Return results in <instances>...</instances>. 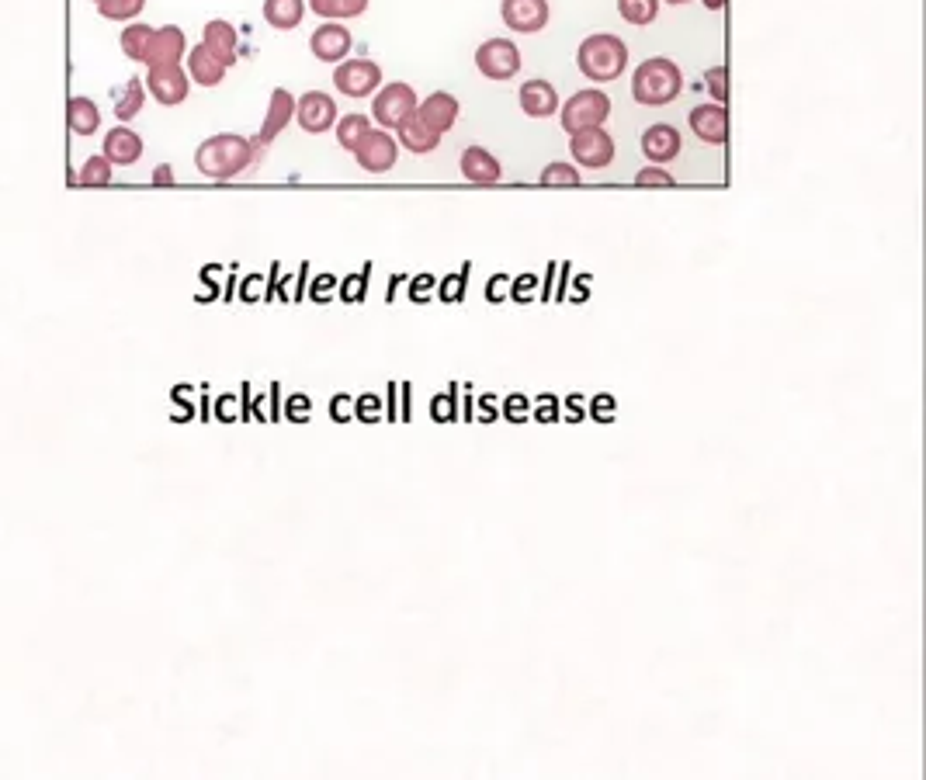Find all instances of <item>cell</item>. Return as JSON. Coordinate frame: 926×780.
I'll return each mask as SVG.
<instances>
[{"instance_id":"13","label":"cell","mask_w":926,"mask_h":780,"mask_svg":"<svg viewBox=\"0 0 926 780\" xmlns=\"http://www.w3.org/2000/svg\"><path fill=\"white\" fill-rule=\"evenodd\" d=\"M184 52H188L184 32L177 25H164V28H153L150 46L143 52V63L146 66H177Z\"/></svg>"},{"instance_id":"51","label":"cell","mask_w":926,"mask_h":780,"mask_svg":"<svg viewBox=\"0 0 926 780\" xmlns=\"http://www.w3.org/2000/svg\"><path fill=\"white\" fill-rule=\"evenodd\" d=\"M333 285H337L333 274H320V278L313 281V299H327V295L333 292Z\"/></svg>"},{"instance_id":"38","label":"cell","mask_w":926,"mask_h":780,"mask_svg":"<svg viewBox=\"0 0 926 780\" xmlns=\"http://www.w3.org/2000/svg\"><path fill=\"white\" fill-rule=\"evenodd\" d=\"M725 80H729V70H725V66H711V70H705V84H708V94L715 98V104H722L725 98H729Z\"/></svg>"},{"instance_id":"46","label":"cell","mask_w":926,"mask_h":780,"mask_svg":"<svg viewBox=\"0 0 926 780\" xmlns=\"http://www.w3.org/2000/svg\"><path fill=\"white\" fill-rule=\"evenodd\" d=\"M462 295H465V274H451V278L441 285V299L444 302H458Z\"/></svg>"},{"instance_id":"48","label":"cell","mask_w":926,"mask_h":780,"mask_svg":"<svg viewBox=\"0 0 926 780\" xmlns=\"http://www.w3.org/2000/svg\"><path fill=\"white\" fill-rule=\"evenodd\" d=\"M583 416H587V399H583V396H569L566 399V420L569 423H580Z\"/></svg>"},{"instance_id":"1","label":"cell","mask_w":926,"mask_h":780,"mask_svg":"<svg viewBox=\"0 0 926 780\" xmlns=\"http://www.w3.org/2000/svg\"><path fill=\"white\" fill-rule=\"evenodd\" d=\"M257 153L261 150L254 146V139H243L236 132H219V136L205 139L195 150V167L198 174L212 177V181H233L247 167H254Z\"/></svg>"},{"instance_id":"50","label":"cell","mask_w":926,"mask_h":780,"mask_svg":"<svg viewBox=\"0 0 926 780\" xmlns=\"http://www.w3.org/2000/svg\"><path fill=\"white\" fill-rule=\"evenodd\" d=\"M431 288H434V278H431V274H420V278L413 281L410 295H413V299H417V302H424L427 295H431Z\"/></svg>"},{"instance_id":"10","label":"cell","mask_w":926,"mask_h":780,"mask_svg":"<svg viewBox=\"0 0 926 780\" xmlns=\"http://www.w3.org/2000/svg\"><path fill=\"white\" fill-rule=\"evenodd\" d=\"M295 118H299V125L309 132V136H323V132H330L333 125H337V101L330 98V94L323 91H309L302 94L299 101H295Z\"/></svg>"},{"instance_id":"24","label":"cell","mask_w":926,"mask_h":780,"mask_svg":"<svg viewBox=\"0 0 926 780\" xmlns=\"http://www.w3.org/2000/svg\"><path fill=\"white\" fill-rule=\"evenodd\" d=\"M396 132H399L396 143L403 146V150H410V153H434L437 146H441V136H437L434 129H427V125L420 122L417 115L406 118V122L399 125Z\"/></svg>"},{"instance_id":"7","label":"cell","mask_w":926,"mask_h":780,"mask_svg":"<svg viewBox=\"0 0 926 780\" xmlns=\"http://www.w3.org/2000/svg\"><path fill=\"white\" fill-rule=\"evenodd\" d=\"M569 153H573V160L580 163V167L604 170V167H611V160H614V139L604 132V125H600V129L569 132Z\"/></svg>"},{"instance_id":"54","label":"cell","mask_w":926,"mask_h":780,"mask_svg":"<svg viewBox=\"0 0 926 780\" xmlns=\"http://www.w3.org/2000/svg\"><path fill=\"white\" fill-rule=\"evenodd\" d=\"M701 4H705L708 11H722V7H725V0H701Z\"/></svg>"},{"instance_id":"42","label":"cell","mask_w":926,"mask_h":780,"mask_svg":"<svg viewBox=\"0 0 926 780\" xmlns=\"http://www.w3.org/2000/svg\"><path fill=\"white\" fill-rule=\"evenodd\" d=\"M635 184L639 188H673V174H666L663 167H642L635 174Z\"/></svg>"},{"instance_id":"47","label":"cell","mask_w":926,"mask_h":780,"mask_svg":"<svg viewBox=\"0 0 926 780\" xmlns=\"http://www.w3.org/2000/svg\"><path fill=\"white\" fill-rule=\"evenodd\" d=\"M507 295H510V278H507V274H493L490 288H486V299H490V302H503Z\"/></svg>"},{"instance_id":"56","label":"cell","mask_w":926,"mask_h":780,"mask_svg":"<svg viewBox=\"0 0 926 780\" xmlns=\"http://www.w3.org/2000/svg\"><path fill=\"white\" fill-rule=\"evenodd\" d=\"M94 4H98V0H94Z\"/></svg>"},{"instance_id":"4","label":"cell","mask_w":926,"mask_h":780,"mask_svg":"<svg viewBox=\"0 0 926 780\" xmlns=\"http://www.w3.org/2000/svg\"><path fill=\"white\" fill-rule=\"evenodd\" d=\"M611 118V98L604 91H576L566 104H559V122L566 132L600 129Z\"/></svg>"},{"instance_id":"22","label":"cell","mask_w":926,"mask_h":780,"mask_svg":"<svg viewBox=\"0 0 926 780\" xmlns=\"http://www.w3.org/2000/svg\"><path fill=\"white\" fill-rule=\"evenodd\" d=\"M202 46L212 52V56L219 59L222 66H233L236 63V28L229 25V21H222V18H216V21H209L205 25V32H202Z\"/></svg>"},{"instance_id":"30","label":"cell","mask_w":926,"mask_h":780,"mask_svg":"<svg viewBox=\"0 0 926 780\" xmlns=\"http://www.w3.org/2000/svg\"><path fill=\"white\" fill-rule=\"evenodd\" d=\"M618 11H621V18H625L628 25L646 28V25H653V21H656L659 0H618Z\"/></svg>"},{"instance_id":"25","label":"cell","mask_w":926,"mask_h":780,"mask_svg":"<svg viewBox=\"0 0 926 780\" xmlns=\"http://www.w3.org/2000/svg\"><path fill=\"white\" fill-rule=\"evenodd\" d=\"M306 18V0H264V21L278 32H292Z\"/></svg>"},{"instance_id":"3","label":"cell","mask_w":926,"mask_h":780,"mask_svg":"<svg viewBox=\"0 0 926 780\" xmlns=\"http://www.w3.org/2000/svg\"><path fill=\"white\" fill-rule=\"evenodd\" d=\"M576 63H580V73L590 80V84H611L625 73L628 66V46L618 39V35H590V39L580 42V52H576Z\"/></svg>"},{"instance_id":"53","label":"cell","mask_w":926,"mask_h":780,"mask_svg":"<svg viewBox=\"0 0 926 780\" xmlns=\"http://www.w3.org/2000/svg\"><path fill=\"white\" fill-rule=\"evenodd\" d=\"M174 181V170L170 167H157V174H153V184H170Z\"/></svg>"},{"instance_id":"34","label":"cell","mask_w":926,"mask_h":780,"mask_svg":"<svg viewBox=\"0 0 926 780\" xmlns=\"http://www.w3.org/2000/svg\"><path fill=\"white\" fill-rule=\"evenodd\" d=\"M146 7V0H98L101 18L108 21H132Z\"/></svg>"},{"instance_id":"28","label":"cell","mask_w":926,"mask_h":780,"mask_svg":"<svg viewBox=\"0 0 926 780\" xmlns=\"http://www.w3.org/2000/svg\"><path fill=\"white\" fill-rule=\"evenodd\" d=\"M309 7L327 21H347L361 18L368 11V0H309Z\"/></svg>"},{"instance_id":"11","label":"cell","mask_w":926,"mask_h":780,"mask_svg":"<svg viewBox=\"0 0 926 780\" xmlns=\"http://www.w3.org/2000/svg\"><path fill=\"white\" fill-rule=\"evenodd\" d=\"M548 0H503L500 4V18L503 25L510 28V32H521V35H531V32H542L548 25Z\"/></svg>"},{"instance_id":"37","label":"cell","mask_w":926,"mask_h":780,"mask_svg":"<svg viewBox=\"0 0 926 780\" xmlns=\"http://www.w3.org/2000/svg\"><path fill=\"white\" fill-rule=\"evenodd\" d=\"M354 420H361V423H379V420H382V403H379V396L365 392V396L354 399Z\"/></svg>"},{"instance_id":"35","label":"cell","mask_w":926,"mask_h":780,"mask_svg":"<svg viewBox=\"0 0 926 780\" xmlns=\"http://www.w3.org/2000/svg\"><path fill=\"white\" fill-rule=\"evenodd\" d=\"M503 420H510V423H528L531 420V399L528 396H521V392H514V396H507L503 399Z\"/></svg>"},{"instance_id":"36","label":"cell","mask_w":926,"mask_h":780,"mask_svg":"<svg viewBox=\"0 0 926 780\" xmlns=\"http://www.w3.org/2000/svg\"><path fill=\"white\" fill-rule=\"evenodd\" d=\"M285 416L292 423H309V420H313V399H309L306 392H295V396H288Z\"/></svg>"},{"instance_id":"39","label":"cell","mask_w":926,"mask_h":780,"mask_svg":"<svg viewBox=\"0 0 926 780\" xmlns=\"http://www.w3.org/2000/svg\"><path fill=\"white\" fill-rule=\"evenodd\" d=\"M590 416H594L597 423H614V416H618V403H614L611 392H600V396L590 399Z\"/></svg>"},{"instance_id":"16","label":"cell","mask_w":926,"mask_h":780,"mask_svg":"<svg viewBox=\"0 0 926 780\" xmlns=\"http://www.w3.org/2000/svg\"><path fill=\"white\" fill-rule=\"evenodd\" d=\"M691 129L701 143L722 146L729 139V111H725V104H698L691 111Z\"/></svg>"},{"instance_id":"21","label":"cell","mask_w":926,"mask_h":780,"mask_svg":"<svg viewBox=\"0 0 926 780\" xmlns=\"http://www.w3.org/2000/svg\"><path fill=\"white\" fill-rule=\"evenodd\" d=\"M462 174H465V181H472V184H496L503 177V167L490 150L469 146V150L462 153Z\"/></svg>"},{"instance_id":"33","label":"cell","mask_w":926,"mask_h":780,"mask_svg":"<svg viewBox=\"0 0 926 780\" xmlns=\"http://www.w3.org/2000/svg\"><path fill=\"white\" fill-rule=\"evenodd\" d=\"M77 184H84V188H105V184H111V163L105 156H91L84 163V170L77 174Z\"/></svg>"},{"instance_id":"19","label":"cell","mask_w":926,"mask_h":780,"mask_svg":"<svg viewBox=\"0 0 926 780\" xmlns=\"http://www.w3.org/2000/svg\"><path fill=\"white\" fill-rule=\"evenodd\" d=\"M517 101H521V111L528 118H552V115H559V91H555L548 80H528V84H521V94H517Z\"/></svg>"},{"instance_id":"5","label":"cell","mask_w":926,"mask_h":780,"mask_svg":"<svg viewBox=\"0 0 926 780\" xmlns=\"http://www.w3.org/2000/svg\"><path fill=\"white\" fill-rule=\"evenodd\" d=\"M417 94H413L410 84H382L379 91H375V101H372V115L375 122L382 125V129H399V125L406 122V118L417 115Z\"/></svg>"},{"instance_id":"14","label":"cell","mask_w":926,"mask_h":780,"mask_svg":"<svg viewBox=\"0 0 926 780\" xmlns=\"http://www.w3.org/2000/svg\"><path fill=\"white\" fill-rule=\"evenodd\" d=\"M351 32H347L340 21H327V25H320L313 32V39H309V52H313L320 63H344V56H351Z\"/></svg>"},{"instance_id":"52","label":"cell","mask_w":926,"mask_h":780,"mask_svg":"<svg viewBox=\"0 0 926 780\" xmlns=\"http://www.w3.org/2000/svg\"><path fill=\"white\" fill-rule=\"evenodd\" d=\"M233 413H236L233 399H219V420H233Z\"/></svg>"},{"instance_id":"41","label":"cell","mask_w":926,"mask_h":780,"mask_svg":"<svg viewBox=\"0 0 926 780\" xmlns=\"http://www.w3.org/2000/svg\"><path fill=\"white\" fill-rule=\"evenodd\" d=\"M368 292V267L361 274H351V278H344V285H340V299L344 302H361Z\"/></svg>"},{"instance_id":"45","label":"cell","mask_w":926,"mask_h":780,"mask_svg":"<svg viewBox=\"0 0 926 780\" xmlns=\"http://www.w3.org/2000/svg\"><path fill=\"white\" fill-rule=\"evenodd\" d=\"M535 288H538L535 274H521V278L510 285V299H514V302H528L531 295H535Z\"/></svg>"},{"instance_id":"40","label":"cell","mask_w":926,"mask_h":780,"mask_svg":"<svg viewBox=\"0 0 926 780\" xmlns=\"http://www.w3.org/2000/svg\"><path fill=\"white\" fill-rule=\"evenodd\" d=\"M455 413H458L455 392H444V396H434V399H431V416H434V423H451V420H455Z\"/></svg>"},{"instance_id":"55","label":"cell","mask_w":926,"mask_h":780,"mask_svg":"<svg viewBox=\"0 0 926 780\" xmlns=\"http://www.w3.org/2000/svg\"><path fill=\"white\" fill-rule=\"evenodd\" d=\"M666 4H673V7H677V4H691V0H666Z\"/></svg>"},{"instance_id":"18","label":"cell","mask_w":926,"mask_h":780,"mask_svg":"<svg viewBox=\"0 0 926 780\" xmlns=\"http://www.w3.org/2000/svg\"><path fill=\"white\" fill-rule=\"evenodd\" d=\"M417 118L427 125V129H434L437 136H444V132L458 122V101L451 98L448 91H434L417 104Z\"/></svg>"},{"instance_id":"29","label":"cell","mask_w":926,"mask_h":780,"mask_svg":"<svg viewBox=\"0 0 926 780\" xmlns=\"http://www.w3.org/2000/svg\"><path fill=\"white\" fill-rule=\"evenodd\" d=\"M143 101H146V84L139 77H132L129 84L122 87V94L115 98V115L118 122H132V118L143 111Z\"/></svg>"},{"instance_id":"23","label":"cell","mask_w":926,"mask_h":780,"mask_svg":"<svg viewBox=\"0 0 926 780\" xmlns=\"http://www.w3.org/2000/svg\"><path fill=\"white\" fill-rule=\"evenodd\" d=\"M184 56H188V77L195 80V84H202V87H219L222 84L226 66H222L219 59L202 46V42H198L191 52H184Z\"/></svg>"},{"instance_id":"31","label":"cell","mask_w":926,"mask_h":780,"mask_svg":"<svg viewBox=\"0 0 926 780\" xmlns=\"http://www.w3.org/2000/svg\"><path fill=\"white\" fill-rule=\"evenodd\" d=\"M538 184H542V188H576V184H580V167H569V163L555 160L542 170Z\"/></svg>"},{"instance_id":"27","label":"cell","mask_w":926,"mask_h":780,"mask_svg":"<svg viewBox=\"0 0 926 780\" xmlns=\"http://www.w3.org/2000/svg\"><path fill=\"white\" fill-rule=\"evenodd\" d=\"M337 143H340V150H347V153H354L358 150V143L361 139L372 132V118L368 115H361V111H351V115H344V118H337Z\"/></svg>"},{"instance_id":"15","label":"cell","mask_w":926,"mask_h":780,"mask_svg":"<svg viewBox=\"0 0 926 780\" xmlns=\"http://www.w3.org/2000/svg\"><path fill=\"white\" fill-rule=\"evenodd\" d=\"M680 150H684V139H680V132L673 129V125L659 122L642 132V153H646V160L656 163V167L673 163L680 156Z\"/></svg>"},{"instance_id":"20","label":"cell","mask_w":926,"mask_h":780,"mask_svg":"<svg viewBox=\"0 0 926 780\" xmlns=\"http://www.w3.org/2000/svg\"><path fill=\"white\" fill-rule=\"evenodd\" d=\"M101 156H105L111 167H132L143 156V139H139V132L118 125V129H111L105 136V153Z\"/></svg>"},{"instance_id":"2","label":"cell","mask_w":926,"mask_h":780,"mask_svg":"<svg viewBox=\"0 0 926 780\" xmlns=\"http://www.w3.org/2000/svg\"><path fill=\"white\" fill-rule=\"evenodd\" d=\"M680 91H684V73L666 56L646 59L632 77V98L646 108H663V104L677 101Z\"/></svg>"},{"instance_id":"8","label":"cell","mask_w":926,"mask_h":780,"mask_svg":"<svg viewBox=\"0 0 926 780\" xmlns=\"http://www.w3.org/2000/svg\"><path fill=\"white\" fill-rule=\"evenodd\" d=\"M476 66L490 80H510L521 73V49L510 39H490L476 49Z\"/></svg>"},{"instance_id":"49","label":"cell","mask_w":926,"mask_h":780,"mask_svg":"<svg viewBox=\"0 0 926 780\" xmlns=\"http://www.w3.org/2000/svg\"><path fill=\"white\" fill-rule=\"evenodd\" d=\"M476 410H479V416H476L479 423H493V420H500V413H496L493 396H483V399H479V406H476Z\"/></svg>"},{"instance_id":"9","label":"cell","mask_w":926,"mask_h":780,"mask_svg":"<svg viewBox=\"0 0 926 780\" xmlns=\"http://www.w3.org/2000/svg\"><path fill=\"white\" fill-rule=\"evenodd\" d=\"M354 160H358V167L368 170V174H385V170H392V167H396V160H399L396 136H392L389 129H372L358 143V150H354Z\"/></svg>"},{"instance_id":"26","label":"cell","mask_w":926,"mask_h":780,"mask_svg":"<svg viewBox=\"0 0 926 780\" xmlns=\"http://www.w3.org/2000/svg\"><path fill=\"white\" fill-rule=\"evenodd\" d=\"M66 122L77 136H94L101 129V111L91 98H70L66 104Z\"/></svg>"},{"instance_id":"44","label":"cell","mask_w":926,"mask_h":780,"mask_svg":"<svg viewBox=\"0 0 926 780\" xmlns=\"http://www.w3.org/2000/svg\"><path fill=\"white\" fill-rule=\"evenodd\" d=\"M330 420L333 423H351L354 420V399L347 396V392H340V396L330 399Z\"/></svg>"},{"instance_id":"32","label":"cell","mask_w":926,"mask_h":780,"mask_svg":"<svg viewBox=\"0 0 926 780\" xmlns=\"http://www.w3.org/2000/svg\"><path fill=\"white\" fill-rule=\"evenodd\" d=\"M150 35H153L150 25H139V21L136 25H129L122 32V52L129 59H139V63H143V52H146V46H150Z\"/></svg>"},{"instance_id":"17","label":"cell","mask_w":926,"mask_h":780,"mask_svg":"<svg viewBox=\"0 0 926 780\" xmlns=\"http://www.w3.org/2000/svg\"><path fill=\"white\" fill-rule=\"evenodd\" d=\"M295 118V98L285 91V87H274L271 91V104H268V118H264L261 132H257L254 146L261 150V146H268L278 139L281 129H288V122Z\"/></svg>"},{"instance_id":"12","label":"cell","mask_w":926,"mask_h":780,"mask_svg":"<svg viewBox=\"0 0 926 780\" xmlns=\"http://www.w3.org/2000/svg\"><path fill=\"white\" fill-rule=\"evenodd\" d=\"M188 73L181 70V63L177 66H150V73H146L143 84L150 87V94L157 98L160 104H167V108H174V104H181L188 98L191 84H188Z\"/></svg>"},{"instance_id":"43","label":"cell","mask_w":926,"mask_h":780,"mask_svg":"<svg viewBox=\"0 0 926 780\" xmlns=\"http://www.w3.org/2000/svg\"><path fill=\"white\" fill-rule=\"evenodd\" d=\"M535 416L538 423H559L562 420V406H559V399L555 396H538V403H535Z\"/></svg>"},{"instance_id":"6","label":"cell","mask_w":926,"mask_h":780,"mask_svg":"<svg viewBox=\"0 0 926 780\" xmlns=\"http://www.w3.org/2000/svg\"><path fill=\"white\" fill-rule=\"evenodd\" d=\"M333 84L344 98H372L382 87V66L375 59H344L333 70Z\"/></svg>"}]
</instances>
